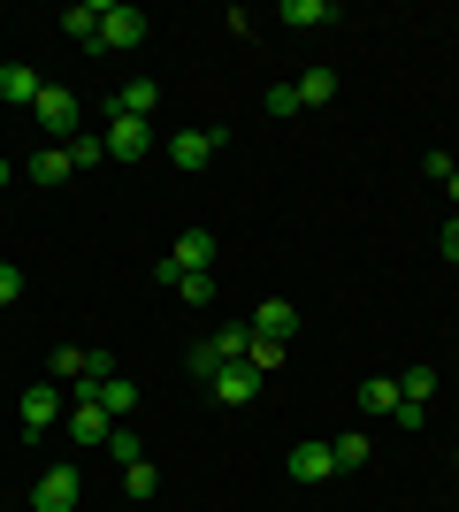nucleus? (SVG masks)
<instances>
[{
	"mask_svg": "<svg viewBox=\"0 0 459 512\" xmlns=\"http://www.w3.org/2000/svg\"><path fill=\"white\" fill-rule=\"evenodd\" d=\"M268 115H299V85H276V92H268Z\"/></svg>",
	"mask_w": 459,
	"mask_h": 512,
	"instance_id": "obj_28",
	"label": "nucleus"
},
{
	"mask_svg": "<svg viewBox=\"0 0 459 512\" xmlns=\"http://www.w3.org/2000/svg\"><path fill=\"white\" fill-rule=\"evenodd\" d=\"M77 497H85L77 467H46V474H39V490H31V512H77Z\"/></svg>",
	"mask_w": 459,
	"mask_h": 512,
	"instance_id": "obj_5",
	"label": "nucleus"
},
{
	"mask_svg": "<svg viewBox=\"0 0 459 512\" xmlns=\"http://www.w3.org/2000/svg\"><path fill=\"white\" fill-rule=\"evenodd\" d=\"M276 360H284V344H276V337H253V352H245V367H253V375H276Z\"/></svg>",
	"mask_w": 459,
	"mask_h": 512,
	"instance_id": "obj_24",
	"label": "nucleus"
},
{
	"mask_svg": "<svg viewBox=\"0 0 459 512\" xmlns=\"http://www.w3.org/2000/svg\"><path fill=\"white\" fill-rule=\"evenodd\" d=\"M31 115H39L46 146H69V138H85V107H77V92H62V85H46Z\"/></svg>",
	"mask_w": 459,
	"mask_h": 512,
	"instance_id": "obj_2",
	"label": "nucleus"
},
{
	"mask_svg": "<svg viewBox=\"0 0 459 512\" xmlns=\"http://www.w3.org/2000/svg\"><path fill=\"white\" fill-rule=\"evenodd\" d=\"M215 146H222V130H176V138H169V161H176V169H207Z\"/></svg>",
	"mask_w": 459,
	"mask_h": 512,
	"instance_id": "obj_8",
	"label": "nucleus"
},
{
	"mask_svg": "<svg viewBox=\"0 0 459 512\" xmlns=\"http://www.w3.org/2000/svg\"><path fill=\"white\" fill-rule=\"evenodd\" d=\"M452 467H459V451H452Z\"/></svg>",
	"mask_w": 459,
	"mask_h": 512,
	"instance_id": "obj_33",
	"label": "nucleus"
},
{
	"mask_svg": "<svg viewBox=\"0 0 459 512\" xmlns=\"http://www.w3.org/2000/svg\"><path fill=\"white\" fill-rule=\"evenodd\" d=\"M39 92H46V77L31 62H0V100L8 107H39Z\"/></svg>",
	"mask_w": 459,
	"mask_h": 512,
	"instance_id": "obj_7",
	"label": "nucleus"
},
{
	"mask_svg": "<svg viewBox=\"0 0 459 512\" xmlns=\"http://www.w3.org/2000/svg\"><path fill=\"white\" fill-rule=\"evenodd\" d=\"M398 398H406V390H398V375H375V383H360V406H368V413H398Z\"/></svg>",
	"mask_w": 459,
	"mask_h": 512,
	"instance_id": "obj_18",
	"label": "nucleus"
},
{
	"mask_svg": "<svg viewBox=\"0 0 459 512\" xmlns=\"http://www.w3.org/2000/svg\"><path fill=\"white\" fill-rule=\"evenodd\" d=\"M108 459H123V467H131V459H146V444H138L131 428L115 421V428H108Z\"/></svg>",
	"mask_w": 459,
	"mask_h": 512,
	"instance_id": "obj_26",
	"label": "nucleus"
},
{
	"mask_svg": "<svg viewBox=\"0 0 459 512\" xmlns=\"http://www.w3.org/2000/svg\"><path fill=\"white\" fill-rule=\"evenodd\" d=\"M62 421H69V436H77V444H108V413H100V406H92V398H77V406H69L62 413Z\"/></svg>",
	"mask_w": 459,
	"mask_h": 512,
	"instance_id": "obj_13",
	"label": "nucleus"
},
{
	"mask_svg": "<svg viewBox=\"0 0 459 512\" xmlns=\"http://www.w3.org/2000/svg\"><path fill=\"white\" fill-rule=\"evenodd\" d=\"M0 184H8V161H0Z\"/></svg>",
	"mask_w": 459,
	"mask_h": 512,
	"instance_id": "obj_32",
	"label": "nucleus"
},
{
	"mask_svg": "<svg viewBox=\"0 0 459 512\" xmlns=\"http://www.w3.org/2000/svg\"><path fill=\"white\" fill-rule=\"evenodd\" d=\"M153 23H146V8H131V0H108V8H100V31H92V54H123V46H138L146 39Z\"/></svg>",
	"mask_w": 459,
	"mask_h": 512,
	"instance_id": "obj_1",
	"label": "nucleus"
},
{
	"mask_svg": "<svg viewBox=\"0 0 459 512\" xmlns=\"http://www.w3.org/2000/svg\"><path fill=\"white\" fill-rule=\"evenodd\" d=\"M69 161H77V169H100V161H108V138H69Z\"/></svg>",
	"mask_w": 459,
	"mask_h": 512,
	"instance_id": "obj_22",
	"label": "nucleus"
},
{
	"mask_svg": "<svg viewBox=\"0 0 459 512\" xmlns=\"http://www.w3.org/2000/svg\"><path fill=\"white\" fill-rule=\"evenodd\" d=\"M69 176H77L69 146H39V153H31V184H69Z\"/></svg>",
	"mask_w": 459,
	"mask_h": 512,
	"instance_id": "obj_15",
	"label": "nucleus"
},
{
	"mask_svg": "<svg viewBox=\"0 0 459 512\" xmlns=\"http://www.w3.org/2000/svg\"><path fill=\"white\" fill-rule=\"evenodd\" d=\"M329 474H337L329 444H291V482H329Z\"/></svg>",
	"mask_w": 459,
	"mask_h": 512,
	"instance_id": "obj_14",
	"label": "nucleus"
},
{
	"mask_svg": "<svg viewBox=\"0 0 459 512\" xmlns=\"http://www.w3.org/2000/svg\"><path fill=\"white\" fill-rule=\"evenodd\" d=\"M444 192H452V207H459V169H452V176H444Z\"/></svg>",
	"mask_w": 459,
	"mask_h": 512,
	"instance_id": "obj_31",
	"label": "nucleus"
},
{
	"mask_svg": "<svg viewBox=\"0 0 459 512\" xmlns=\"http://www.w3.org/2000/svg\"><path fill=\"white\" fill-rule=\"evenodd\" d=\"M329 16H337L329 0H284V23H291V31H314V23H329Z\"/></svg>",
	"mask_w": 459,
	"mask_h": 512,
	"instance_id": "obj_19",
	"label": "nucleus"
},
{
	"mask_svg": "<svg viewBox=\"0 0 459 512\" xmlns=\"http://www.w3.org/2000/svg\"><path fill=\"white\" fill-rule=\"evenodd\" d=\"M176 276H215V230H184L169 245V260H161V283Z\"/></svg>",
	"mask_w": 459,
	"mask_h": 512,
	"instance_id": "obj_3",
	"label": "nucleus"
},
{
	"mask_svg": "<svg viewBox=\"0 0 459 512\" xmlns=\"http://www.w3.org/2000/svg\"><path fill=\"white\" fill-rule=\"evenodd\" d=\"M153 107H161V77H131V85L115 92L108 115H138V123H153Z\"/></svg>",
	"mask_w": 459,
	"mask_h": 512,
	"instance_id": "obj_11",
	"label": "nucleus"
},
{
	"mask_svg": "<svg viewBox=\"0 0 459 512\" xmlns=\"http://www.w3.org/2000/svg\"><path fill=\"white\" fill-rule=\"evenodd\" d=\"M398 390H406L414 406H429V390H437V367H406V375H398Z\"/></svg>",
	"mask_w": 459,
	"mask_h": 512,
	"instance_id": "obj_23",
	"label": "nucleus"
},
{
	"mask_svg": "<svg viewBox=\"0 0 459 512\" xmlns=\"http://www.w3.org/2000/svg\"><path fill=\"white\" fill-rule=\"evenodd\" d=\"M23 299V268H0V306H16Z\"/></svg>",
	"mask_w": 459,
	"mask_h": 512,
	"instance_id": "obj_29",
	"label": "nucleus"
},
{
	"mask_svg": "<svg viewBox=\"0 0 459 512\" xmlns=\"http://www.w3.org/2000/svg\"><path fill=\"white\" fill-rule=\"evenodd\" d=\"M184 367H192L199 383H215V375H222V352H215L207 337H199V344H192V360H184Z\"/></svg>",
	"mask_w": 459,
	"mask_h": 512,
	"instance_id": "obj_25",
	"label": "nucleus"
},
{
	"mask_svg": "<svg viewBox=\"0 0 459 512\" xmlns=\"http://www.w3.org/2000/svg\"><path fill=\"white\" fill-rule=\"evenodd\" d=\"M77 398H92L108 421H123V413L138 406V383H131V375H85V383H77Z\"/></svg>",
	"mask_w": 459,
	"mask_h": 512,
	"instance_id": "obj_4",
	"label": "nucleus"
},
{
	"mask_svg": "<svg viewBox=\"0 0 459 512\" xmlns=\"http://www.w3.org/2000/svg\"><path fill=\"white\" fill-rule=\"evenodd\" d=\"M207 390H215V406H253V398H261V375H253V367H222Z\"/></svg>",
	"mask_w": 459,
	"mask_h": 512,
	"instance_id": "obj_12",
	"label": "nucleus"
},
{
	"mask_svg": "<svg viewBox=\"0 0 459 512\" xmlns=\"http://www.w3.org/2000/svg\"><path fill=\"white\" fill-rule=\"evenodd\" d=\"M444 260H459V214L444 222Z\"/></svg>",
	"mask_w": 459,
	"mask_h": 512,
	"instance_id": "obj_30",
	"label": "nucleus"
},
{
	"mask_svg": "<svg viewBox=\"0 0 459 512\" xmlns=\"http://www.w3.org/2000/svg\"><path fill=\"white\" fill-rule=\"evenodd\" d=\"M62 390H54V383H39V390H23V428H31V436H46V428H54V421H62Z\"/></svg>",
	"mask_w": 459,
	"mask_h": 512,
	"instance_id": "obj_9",
	"label": "nucleus"
},
{
	"mask_svg": "<svg viewBox=\"0 0 459 512\" xmlns=\"http://www.w3.org/2000/svg\"><path fill=\"white\" fill-rule=\"evenodd\" d=\"M337 100V69H306L299 77V107H329Z\"/></svg>",
	"mask_w": 459,
	"mask_h": 512,
	"instance_id": "obj_17",
	"label": "nucleus"
},
{
	"mask_svg": "<svg viewBox=\"0 0 459 512\" xmlns=\"http://www.w3.org/2000/svg\"><path fill=\"white\" fill-rule=\"evenodd\" d=\"M253 337H276V344H291V329H299V314H291V299H261L253 306V321H245Z\"/></svg>",
	"mask_w": 459,
	"mask_h": 512,
	"instance_id": "obj_10",
	"label": "nucleus"
},
{
	"mask_svg": "<svg viewBox=\"0 0 459 512\" xmlns=\"http://www.w3.org/2000/svg\"><path fill=\"white\" fill-rule=\"evenodd\" d=\"M176 299H184V306H207V299H215V276H176Z\"/></svg>",
	"mask_w": 459,
	"mask_h": 512,
	"instance_id": "obj_27",
	"label": "nucleus"
},
{
	"mask_svg": "<svg viewBox=\"0 0 459 512\" xmlns=\"http://www.w3.org/2000/svg\"><path fill=\"white\" fill-rule=\"evenodd\" d=\"M100 138H108L115 161H138V153L153 146V123H138V115H108V130H100Z\"/></svg>",
	"mask_w": 459,
	"mask_h": 512,
	"instance_id": "obj_6",
	"label": "nucleus"
},
{
	"mask_svg": "<svg viewBox=\"0 0 459 512\" xmlns=\"http://www.w3.org/2000/svg\"><path fill=\"white\" fill-rule=\"evenodd\" d=\"M123 490H131V497H153V490H161V474H153V459H131V467H123Z\"/></svg>",
	"mask_w": 459,
	"mask_h": 512,
	"instance_id": "obj_21",
	"label": "nucleus"
},
{
	"mask_svg": "<svg viewBox=\"0 0 459 512\" xmlns=\"http://www.w3.org/2000/svg\"><path fill=\"white\" fill-rule=\"evenodd\" d=\"M368 436H360V428H352V436H337V444H329V459H337V474H360V467H368Z\"/></svg>",
	"mask_w": 459,
	"mask_h": 512,
	"instance_id": "obj_16",
	"label": "nucleus"
},
{
	"mask_svg": "<svg viewBox=\"0 0 459 512\" xmlns=\"http://www.w3.org/2000/svg\"><path fill=\"white\" fill-rule=\"evenodd\" d=\"M100 8H108V0H77V8L62 16V31L69 39H92V31H100Z\"/></svg>",
	"mask_w": 459,
	"mask_h": 512,
	"instance_id": "obj_20",
	"label": "nucleus"
}]
</instances>
